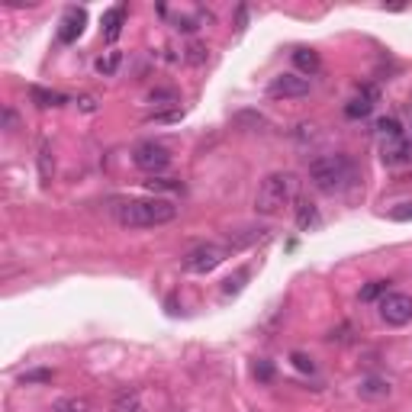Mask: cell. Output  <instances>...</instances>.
<instances>
[{
  "label": "cell",
  "mask_w": 412,
  "mask_h": 412,
  "mask_svg": "<svg viewBox=\"0 0 412 412\" xmlns=\"http://www.w3.org/2000/svg\"><path fill=\"white\" fill-rule=\"evenodd\" d=\"M113 216L122 229H155L177 219V206L162 196H142V200H122L113 206Z\"/></svg>",
  "instance_id": "cell-1"
},
{
  "label": "cell",
  "mask_w": 412,
  "mask_h": 412,
  "mask_svg": "<svg viewBox=\"0 0 412 412\" xmlns=\"http://www.w3.org/2000/svg\"><path fill=\"white\" fill-rule=\"evenodd\" d=\"M300 196V177L293 171H274L261 181L255 194V213L258 216H278Z\"/></svg>",
  "instance_id": "cell-2"
},
{
  "label": "cell",
  "mask_w": 412,
  "mask_h": 412,
  "mask_svg": "<svg viewBox=\"0 0 412 412\" xmlns=\"http://www.w3.org/2000/svg\"><path fill=\"white\" fill-rule=\"evenodd\" d=\"M310 181L322 194H338L354 181V162L348 155H322L310 164Z\"/></svg>",
  "instance_id": "cell-3"
},
{
  "label": "cell",
  "mask_w": 412,
  "mask_h": 412,
  "mask_svg": "<svg viewBox=\"0 0 412 412\" xmlns=\"http://www.w3.org/2000/svg\"><path fill=\"white\" fill-rule=\"evenodd\" d=\"M226 258H229V248H223V245H213V242L196 245V248H190L187 255H184V270H190V274H210Z\"/></svg>",
  "instance_id": "cell-4"
},
{
  "label": "cell",
  "mask_w": 412,
  "mask_h": 412,
  "mask_svg": "<svg viewBox=\"0 0 412 412\" xmlns=\"http://www.w3.org/2000/svg\"><path fill=\"white\" fill-rule=\"evenodd\" d=\"M132 164L139 171H145V174H162L171 164V152L164 149L162 142H142V145H135Z\"/></svg>",
  "instance_id": "cell-5"
},
{
  "label": "cell",
  "mask_w": 412,
  "mask_h": 412,
  "mask_svg": "<svg viewBox=\"0 0 412 412\" xmlns=\"http://www.w3.org/2000/svg\"><path fill=\"white\" fill-rule=\"evenodd\" d=\"M380 319L386 325H406L412 322V297L409 293H386L380 297Z\"/></svg>",
  "instance_id": "cell-6"
},
{
  "label": "cell",
  "mask_w": 412,
  "mask_h": 412,
  "mask_svg": "<svg viewBox=\"0 0 412 412\" xmlns=\"http://www.w3.org/2000/svg\"><path fill=\"white\" fill-rule=\"evenodd\" d=\"M312 90L310 78H300V75H278L274 81L268 84V94L270 97H284V100H300V97H306Z\"/></svg>",
  "instance_id": "cell-7"
},
{
  "label": "cell",
  "mask_w": 412,
  "mask_h": 412,
  "mask_svg": "<svg viewBox=\"0 0 412 412\" xmlns=\"http://www.w3.org/2000/svg\"><path fill=\"white\" fill-rule=\"evenodd\" d=\"M380 155H384L386 164H406L409 162V142H406L403 135H390L380 145Z\"/></svg>",
  "instance_id": "cell-8"
},
{
  "label": "cell",
  "mask_w": 412,
  "mask_h": 412,
  "mask_svg": "<svg viewBox=\"0 0 412 412\" xmlns=\"http://www.w3.org/2000/svg\"><path fill=\"white\" fill-rule=\"evenodd\" d=\"M84 23H88V16H84V10H68V14H65V20H61L58 39H61V42H75L78 36H81Z\"/></svg>",
  "instance_id": "cell-9"
},
{
  "label": "cell",
  "mask_w": 412,
  "mask_h": 412,
  "mask_svg": "<svg viewBox=\"0 0 412 412\" xmlns=\"http://www.w3.org/2000/svg\"><path fill=\"white\" fill-rule=\"evenodd\" d=\"M122 20H126V7H113L103 14V39L107 42H116L122 33Z\"/></svg>",
  "instance_id": "cell-10"
},
{
  "label": "cell",
  "mask_w": 412,
  "mask_h": 412,
  "mask_svg": "<svg viewBox=\"0 0 412 412\" xmlns=\"http://www.w3.org/2000/svg\"><path fill=\"white\" fill-rule=\"evenodd\" d=\"M358 396L361 399H386L390 396V384L380 377H367L358 384Z\"/></svg>",
  "instance_id": "cell-11"
},
{
  "label": "cell",
  "mask_w": 412,
  "mask_h": 412,
  "mask_svg": "<svg viewBox=\"0 0 412 412\" xmlns=\"http://www.w3.org/2000/svg\"><path fill=\"white\" fill-rule=\"evenodd\" d=\"M293 65H297L303 75H319V71H322V58H319L312 48H297V52H293Z\"/></svg>",
  "instance_id": "cell-12"
},
{
  "label": "cell",
  "mask_w": 412,
  "mask_h": 412,
  "mask_svg": "<svg viewBox=\"0 0 412 412\" xmlns=\"http://www.w3.org/2000/svg\"><path fill=\"white\" fill-rule=\"evenodd\" d=\"M319 223H322V219H319L316 203L300 200V203H297V226H300V229H303V232H310V229H316Z\"/></svg>",
  "instance_id": "cell-13"
},
{
  "label": "cell",
  "mask_w": 412,
  "mask_h": 412,
  "mask_svg": "<svg viewBox=\"0 0 412 412\" xmlns=\"http://www.w3.org/2000/svg\"><path fill=\"white\" fill-rule=\"evenodd\" d=\"M110 412H145V406H142V399H139L135 390H122V393H116L113 409Z\"/></svg>",
  "instance_id": "cell-14"
},
{
  "label": "cell",
  "mask_w": 412,
  "mask_h": 412,
  "mask_svg": "<svg viewBox=\"0 0 412 412\" xmlns=\"http://www.w3.org/2000/svg\"><path fill=\"white\" fill-rule=\"evenodd\" d=\"M371 110H374V100H367V97H354V100H348L345 103V116L348 120H364V116H371Z\"/></svg>",
  "instance_id": "cell-15"
},
{
  "label": "cell",
  "mask_w": 412,
  "mask_h": 412,
  "mask_svg": "<svg viewBox=\"0 0 412 412\" xmlns=\"http://www.w3.org/2000/svg\"><path fill=\"white\" fill-rule=\"evenodd\" d=\"M29 97L36 100V107H61L65 103V97L61 94H55V90H42V88H29Z\"/></svg>",
  "instance_id": "cell-16"
},
{
  "label": "cell",
  "mask_w": 412,
  "mask_h": 412,
  "mask_svg": "<svg viewBox=\"0 0 412 412\" xmlns=\"http://www.w3.org/2000/svg\"><path fill=\"white\" fill-rule=\"evenodd\" d=\"M120 65H122V52H107L103 58H97V75L110 78L120 71Z\"/></svg>",
  "instance_id": "cell-17"
},
{
  "label": "cell",
  "mask_w": 412,
  "mask_h": 412,
  "mask_svg": "<svg viewBox=\"0 0 412 412\" xmlns=\"http://www.w3.org/2000/svg\"><path fill=\"white\" fill-rule=\"evenodd\" d=\"M52 171H55V164H52V149H48V142H42V145H39V177H42V184L52 181Z\"/></svg>",
  "instance_id": "cell-18"
},
{
  "label": "cell",
  "mask_w": 412,
  "mask_h": 412,
  "mask_svg": "<svg viewBox=\"0 0 412 412\" xmlns=\"http://www.w3.org/2000/svg\"><path fill=\"white\" fill-rule=\"evenodd\" d=\"M386 287H390L386 280H371V284H367L364 290H361V303H374V300L386 297V293H390Z\"/></svg>",
  "instance_id": "cell-19"
},
{
  "label": "cell",
  "mask_w": 412,
  "mask_h": 412,
  "mask_svg": "<svg viewBox=\"0 0 412 412\" xmlns=\"http://www.w3.org/2000/svg\"><path fill=\"white\" fill-rule=\"evenodd\" d=\"M206 52H210V48L203 46V42H190V46H187V55H184V58H187L190 65H203V61H206Z\"/></svg>",
  "instance_id": "cell-20"
},
{
  "label": "cell",
  "mask_w": 412,
  "mask_h": 412,
  "mask_svg": "<svg viewBox=\"0 0 412 412\" xmlns=\"http://www.w3.org/2000/svg\"><path fill=\"white\" fill-rule=\"evenodd\" d=\"M55 412H90L88 399H61L58 406H55Z\"/></svg>",
  "instance_id": "cell-21"
},
{
  "label": "cell",
  "mask_w": 412,
  "mask_h": 412,
  "mask_svg": "<svg viewBox=\"0 0 412 412\" xmlns=\"http://www.w3.org/2000/svg\"><path fill=\"white\" fill-rule=\"evenodd\" d=\"M290 361H293V367H297V371H303V374H312V371H316L312 358H306L303 352H293V354H290Z\"/></svg>",
  "instance_id": "cell-22"
},
{
  "label": "cell",
  "mask_w": 412,
  "mask_h": 412,
  "mask_svg": "<svg viewBox=\"0 0 412 412\" xmlns=\"http://www.w3.org/2000/svg\"><path fill=\"white\" fill-rule=\"evenodd\" d=\"M149 103H171V107H177V94L174 90H152Z\"/></svg>",
  "instance_id": "cell-23"
},
{
  "label": "cell",
  "mask_w": 412,
  "mask_h": 412,
  "mask_svg": "<svg viewBox=\"0 0 412 412\" xmlns=\"http://www.w3.org/2000/svg\"><path fill=\"white\" fill-rule=\"evenodd\" d=\"M377 129H380V135H384V139H390V135H403V129H399L396 120H380Z\"/></svg>",
  "instance_id": "cell-24"
},
{
  "label": "cell",
  "mask_w": 412,
  "mask_h": 412,
  "mask_svg": "<svg viewBox=\"0 0 412 412\" xmlns=\"http://www.w3.org/2000/svg\"><path fill=\"white\" fill-rule=\"evenodd\" d=\"M184 116V110H164V113H152V122H177Z\"/></svg>",
  "instance_id": "cell-25"
},
{
  "label": "cell",
  "mask_w": 412,
  "mask_h": 412,
  "mask_svg": "<svg viewBox=\"0 0 412 412\" xmlns=\"http://www.w3.org/2000/svg\"><path fill=\"white\" fill-rule=\"evenodd\" d=\"M149 187H152V190H181V184L171 181V177H152Z\"/></svg>",
  "instance_id": "cell-26"
},
{
  "label": "cell",
  "mask_w": 412,
  "mask_h": 412,
  "mask_svg": "<svg viewBox=\"0 0 412 412\" xmlns=\"http://www.w3.org/2000/svg\"><path fill=\"white\" fill-rule=\"evenodd\" d=\"M390 219H396V223H409L412 219V203H399L396 210L390 213Z\"/></svg>",
  "instance_id": "cell-27"
},
{
  "label": "cell",
  "mask_w": 412,
  "mask_h": 412,
  "mask_svg": "<svg viewBox=\"0 0 412 412\" xmlns=\"http://www.w3.org/2000/svg\"><path fill=\"white\" fill-rule=\"evenodd\" d=\"M52 380V371H33V374H23V384H46Z\"/></svg>",
  "instance_id": "cell-28"
},
{
  "label": "cell",
  "mask_w": 412,
  "mask_h": 412,
  "mask_svg": "<svg viewBox=\"0 0 412 412\" xmlns=\"http://www.w3.org/2000/svg\"><path fill=\"white\" fill-rule=\"evenodd\" d=\"M255 377L258 380H270V377H274V367H270L268 361H258V364H255Z\"/></svg>",
  "instance_id": "cell-29"
},
{
  "label": "cell",
  "mask_w": 412,
  "mask_h": 412,
  "mask_svg": "<svg viewBox=\"0 0 412 412\" xmlns=\"http://www.w3.org/2000/svg\"><path fill=\"white\" fill-rule=\"evenodd\" d=\"M236 20H238V29H242V26H245V20H248V10H245V7H238Z\"/></svg>",
  "instance_id": "cell-30"
},
{
  "label": "cell",
  "mask_w": 412,
  "mask_h": 412,
  "mask_svg": "<svg viewBox=\"0 0 412 412\" xmlns=\"http://www.w3.org/2000/svg\"><path fill=\"white\" fill-rule=\"evenodd\" d=\"M81 107H84V110H88V113H94V110H97V103H94V100H90V97H84V100H81Z\"/></svg>",
  "instance_id": "cell-31"
},
{
  "label": "cell",
  "mask_w": 412,
  "mask_h": 412,
  "mask_svg": "<svg viewBox=\"0 0 412 412\" xmlns=\"http://www.w3.org/2000/svg\"><path fill=\"white\" fill-rule=\"evenodd\" d=\"M4 126H14V110H4Z\"/></svg>",
  "instance_id": "cell-32"
}]
</instances>
